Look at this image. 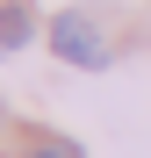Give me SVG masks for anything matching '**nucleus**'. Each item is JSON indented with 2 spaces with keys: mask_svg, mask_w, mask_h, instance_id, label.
<instances>
[{
  "mask_svg": "<svg viewBox=\"0 0 151 158\" xmlns=\"http://www.w3.org/2000/svg\"><path fill=\"white\" fill-rule=\"evenodd\" d=\"M50 50L72 58V65H108V36L86 15H50Z\"/></svg>",
  "mask_w": 151,
  "mask_h": 158,
  "instance_id": "1",
  "label": "nucleus"
},
{
  "mask_svg": "<svg viewBox=\"0 0 151 158\" xmlns=\"http://www.w3.org/2000/svg\"><path fill=\"white\" fill-rule=\"evenodd\" d=\"M29 29H36V15L22 7V0H7V7H0V50H22Z\"/></svg>",
  "mask_w": 151,
  "mask_h": 158,
  "instance_id": "2",
  "label": "nucleus"
},
{
  "mask_svg": "<svg viewBox=\"0 0 151 158\" xmlns=\"http://www.w3.org/2000/svg\"><path fill=\"white\" fill-rule=\"evenodd\" d=\"M29 158H86V151H79V144H65V137H50V144H36Z\"/></svg>",
  "mask_w": 151,
  "mask_h": 158,
  "instance_id": "3",
  "label": "nucleus"
}]
</instances>
